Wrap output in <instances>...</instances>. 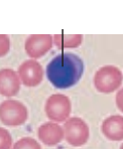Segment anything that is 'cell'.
I'll return each mask as SVG.
<instances>
[{"mask_svg":"<svg viewBox=\"0 0 123 149\" xmlns=\"http://www.w3.org/2000/svg\"><path fill=\"white\" fill-rule=\"evenodd\" d=\"M12 146V137L9 131L0 127V149H10Z\"/></svg>","mask_w":123,"mask_h":149,"instance_id":"4fadbf2b","label":"cell"},{"mask_svg":"<svg viewBox=\"0 0 123 149\" xmlns=\"http://www.w3.org/2000/svg\"><path fill=\"white\" fill-rule=\"evenodd\" d=\"M84 63L73 52H62L47 65V77L57 89H69L81 80L84 74Z\"/></svg>","mask_w":123,"mask_h":149,"instance_id":"6da1fadb","label":"cell"},{"mask_svg":"<svg viewBox=\"0 0 123 149\" xmlns=\"http://www.w3.org/2000/svg\"><path fill=\"white\" fill-rule=\"evenodd\" d=\"M65 139L71 146L80 147L87 143L90 137V129L86 122L80 117L69 118L64 124Z\"/></svg>","mask_w":123,"mask_h":149,"instance_id":"277c9868","label":"cell"},{"mask_svg":"<svg viewBox=\"0 0 123 149\" xmlns=\"http://www.w3.org/2000/svg\"><path fill=\"white\" fill-rule=\"evenodd\" d=\"M120 149H123V144H122L121 146H120Z\"/></svg>","mask_w":123,"mask_h":149,"instance_id":"2e32d148","label":"cell"},{"mask_svg":"<svg viewBox=\"0 0 123 149\" xmlns=\"http://www.w3.org/2000/svg\"><path fill=\"white\" fill-rule=\"evenodd\" d=\"M10 50V39L6 34H0V58L6 56Z\"/></svg>","mask_w":123,"mask_h":149,"instance_id":"5bb4252c","label":"cell"},{"mask_svg":"<svg viewBox=\"0 0 123 149\" xmlns=\"http://www.w3.org/2000/svg\"><path fill=\"white\" fill-rule=\"evenodd\" d=\"M115 102H116V105H117L118 109L121 112H123V88L120 89L119 91H118V93L116 94Z\"/></svg>","mask_w":123,"mask_h":149,"instance_id":"9a60e30c","label":"cell"},{"mask_svg":"<svg viewBox=\"0 0 123 149\" xmlns=\"http://www.w3.org/2000/svg\"><path fill=\"white\" fill-rule=\"evenodd\" d=\"M39 140L47 146H56L65 138L64 128L58 123L47 122L39 126L37 130Z\"/></svg>","mask_w":123,"mask_h":149,"instance_id":"9c48e42d","label":"cell"},{"mask_svg":"<svg viewBox=\"0 0 123 149\" xmlns=\"http://www.w3.org/2000/svg\"><path fill=\"white\" fill-rule=\"evenodd\" d=\"M28 118L27 108L16 100H6L0 104V122L6 126L23 125Z\"/></svg>","mask_w":123,"mask_h":149,"instance_id":"3957f363","label":"cell"},{"mask_svg":"<svg viewBox=\"0 0 123 149\" xmlns=\"http://www.w3.org/2000/svg\"><path fill=\"white\" fill-rule=\"evenodd\" d=\"M20 79L11 69L0 70V94L4 97H13L20 91Z\"/></svg>","mask_w":123,"mask_h":149,"instance_id":"ba28073f","label":"cell"},{"mask_svg":"<svg viewBox=\"0 0 123 149\" xmlns=\"http://www.w3.org/2000/svg\"><path fill=\"white\" fill-rule=\"evenodd\" d=\"M12 149H41V146L34 138L23 137L13 144Z\"/></svg>","mask_w":123,"mask_h":149,"instance_id":"7c38bea8","label":"cell"},{"mask_svg":"<svg viewBox=\"0 0 123 149\" xmlns=\"http://www.w3.org/2000/svg\"><path fill=\"white\" fill-rule=\"evenodd\" d=\"M102 132L111 141L123 140V116L113 115L106 118L102 123Z\"/></svg>","mask_w":123,"mask_h":149,"instance_id":"30bf717a","label":"cell"},{"mask_svg":"<svg viewBox=\"0 0 123 149\" xmlns=\"http://www.w3.org/2000/svg\"><path fill=\"white\" fill-rule=\"evenodd\" d=\"M122 82L123 74L115 65H104L94 76V86L100 93H113L121 87Z\"/></svg>","mask_w":123,"mask_h":149,"instance_id":"7a4b0ae2","label":"cell"},{"mask_svg":"<svg viewBox=\"0 0 123 149\" xmlns=\"http://www.w3.org/2000/svg\"><path fill=\"white\" fill-rule=\"evenodd\" d=\"M54 43L60 49H76L79 47L83 42V36L81 34H55Z\"/></svg>","mask_w":123,"mask_h":149,"instance_id":"8fae6325","label":"cell"},{"mask_svg":"<svg viewBox=\"0 0 123 149\" xmlns=\"http://www.w3.org/2000/svg\"><path fill=\"white\" fill-rule=\"evenodd\" d=\"M54 37L50 34H32L25 40L24 49L28 56L36 60L45 56L52 47Z\"/></svg>","mask_w":123,"mask_h":149,"instance_id":"52a82bcc","label":"cell"},{"mask_svg":"<svg viewBox=\"0 0 123 149\" xmlns=\"http://www.w3.org/2000/svg\"><path fill=\"white\" fill-rule=\"evenodd\" d=\"M48 118L56 123L66 122L70 118L72 111L71 101L63 94H54L48 98L45 105Z\"/></svg>","mask_w":123,"mask_h":149,"instance_id":"5b68a950","label":"cell"},{"mask_svg":"<svg viewBox=\"0 0 123 149\" xmlns=\"http://www.w3.org/2000/svg\"><path fill=\"white\" fill-rule=\"evenodd\" d=\"M18 77L20 82L28 88L36 87L43 79V69L36 60H27L18 68Z\"/></svg>","mask_w":123,"mask_h":149,"instance_id":"8992f818","label":"cell"}]
</instances>
